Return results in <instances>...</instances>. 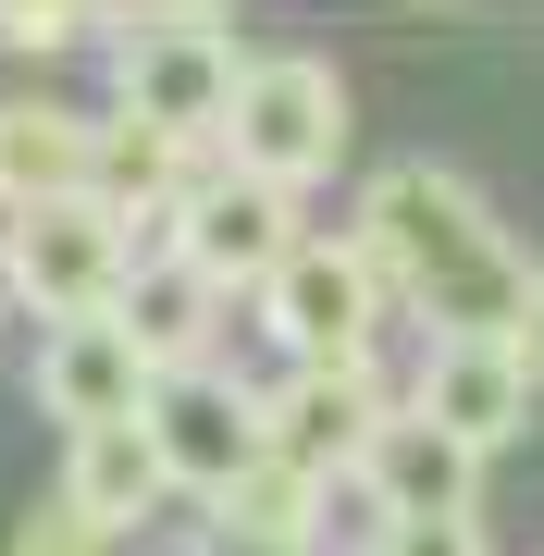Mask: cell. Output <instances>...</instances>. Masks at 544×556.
Instances as JSON below:
<instances>
[{"label":"cell","instance_id":"obj_1","mask_svg":"<svg viewBox=\"0 0 544 556\" xmlns=\"http://www.w3.org/2000/svg\"><path fill=\"white\" fill-rule=\"evenodd\" d=\"M346 236L371 248V273L396 285L445 346H507L520 309H532V285H544L532 260L507 248V223L483 211V186L445 174V161H396V174H371Z\"/></svg>","mask_w":544,"mask_h":556},{"label":"cell","instance_id":"obj_2","mask_svg":"<svg viewBox=\"0 0 544 556\" xmlns=\"http://www.w3.org/2000/svg\"><path fill=\"white\" fill-rule=\"evenodd\" d=\"M346 161V75L322 50H248V87L223 112V174H261L284 199H309Z\"/></svg>","mask_w":544,"mask_h":556},{"label":"cell","instance_id":"obj_3","mask_svg":"<svg viewBox=\"0 0 544 556\" xmlns=\"http://www.w3.org/2000/svg\"><path fill=\"white\" fill-rule=\"evenodd\" d=\"M112 75H124V100H112L124 124H162L186 149H223L248 50H236L223 13H137V25H112Z\"/></svg>","mask_w":544,"mask_h":556},{"label":"cell","instance_id":"obj_4","mask_svg":"<svg viewBox=\"0 0 544 556\" xmlns=\"http://www.w3.org/2000/svg\"><path fill=\"white\" fill-rule=\"evenodd\" d=\"M124 273H137V236H124L100 199H50V211L0 223V298L38 309L50 334H62V321H112L124 309Z\"/></svg>","mask_w":544,"mask_h":556},{"label":"cell","instance_id":"obj_5","mask_svg":"<svg viewBox=\"0 0 544 556\" xmlns=\"http://www.w3.org/2000/svg\"><path fill=\"white\" fill-rule=\"evenodd\" d=\"M383 298H396V285L371 273V248H359V236H309V248L261 285V321H273L284 371H334V358H371Z\"/></svg>","mask_w":544,"mask_h":556},{"label":"cell","instance_id":"obj_6","mask_svg":"<svg viewBox=\"0 0 544 556\" xmlns=\"http://www.w3.org/2000/svg\"><path fill=\"white\" fill-rule=\"evenodd\" d=\"M396 420H408V408L383 396L371 358H334V371H284V383H261V433H273L284 470H309V482H359L371 445L396 433Z\"/></svg>","mask_w":544,"mask_h":556},{"label":"cell","instance_id":"obj_7","mask_svg":"<svg viewBox=\"0 0 544 556\" xmlns=\"http://www.w3.org/2000/svg\"><path fill=\"white\" fill-rule=\"evenodd\" d=\"M162 248H174V260H199L223 298H261L284 260L309 248V223H298V199H284V186H261V174H223V161H211V174L186 186V211L162 223Z\"/></svg>","mask_w":544,"mask_h":556},{"label":"cell","instance_id":"obj_8","mask_svg":"<svg viewBox=\"0 0 544 556\" xmlns=\"http://www.w3.org/2000/svg\"><path fill=\"white\" fill-rule=\"evenodd\" d=\"M149 433H162L174 495H199V507H223V495H236V482L273 457V433H261V383H236V371H186V383H162V396H149Z\"/></svg>","mask_w":544,"mask_h":556},{"label":"cell","instance_id":"obj_9","mask_svg":"<svg viewBox=\"0 0 544 556\" xmlns=\"http://www.w3.org/2000/svg\"><path fill=\"white\" fill-rule=\"evenodd\" d=\"M162 396V371H149L137 346H124V321H62L38 346V408L62 433H112V420H149Z\"/></svg>","mask_w":544,"mask_h":556},{"label":"cell","instance_id":"obj_10","mask_svg":"<svg viewBox=\"0 0 544 556\" xmlns=\"http://www.w3.org/2000/svg\"><path fill=\"white\" fill-rule=\"evenodd\" d=\"M532 396H544V383L520 371V346H433V358H421V396H408V420H433V433H458L470 457H495V445H520Z\"/></svg>","mask_w":544,"mask_h":556},{"label":"cell","instance_id":"obj_11","mask_svg":"<svg viewBox=\"0 0 544 556\" xmlns=\"http://www.w3.org/2000/svg\"><path fill=\"white\" fill-rule=\"evenodd\" d=\"M124 346L149 358L162 383H186V371H211V334H223V285L199 273V260H174V248H137V273H124Z\"/></svg>","mask_w":544,"mask_h":556},{"label":"cell","instance_id":"obj_12","mask_svg":"<svg viewBox=\"0 0 544 556\" xmlns=\"http://www.w3.org/2000/svg\"><path fill=\"white\" fill-rule=\"evenodd\" d=\"M359 495L383 507V532H421V519H483V457L458 433H433V420H396V433L371 445Z\"/></svg>","mask_w":544,"mask_h":556},{"label":"cell","instance_id":"obj_13","mask_svg":"<svg viewBox=\"0 0 544 556\" xmlns=\"http://www.w3.org/2000/svg\"><path fill=\"white\" fill-rule=\"evenodd\" d=\"M87 174H100V124H87V112L0 100V223L50 211V199H87Z\"/></svg>","mask_w":544,"mask_h":556},{"label":"cell","instance_id":"obj_14","mask_svg":"<svg viewBox=\"0 0 544 556\" xmlns=\"http://www.w3.org/2000/svg\"><path fill=\"white\" fill-rule=\"evenodd\" d=\"M62 495H75V507H87V519H100V532L124 544V532L149 519V507L174 495V470H162V433H149V420L75 433V445H62Z\"/></svg>","mask_w":544,"mask_h":556},{"label":"cell","instance_id":"obj_15","mask_svg":"<svg viewBox=\"0 0 544 556\" xmlns=\"http://www.w3.org/2000/svg\"><path fill=\"white\" fill-rule=\"evenodd\" d=\"M199 174H211V161L186 149V137H162V124H124V112H112V124H100V174H87V199H100L124 236H137V223H174Z\"/></svg>","mask_w":544,"mask_h":556},{"label":"cell","instance_id":"obj_16","mask_svg":"<svg viewBox=\"0 0 544 556\" xmlns=\"http://www.w3.org/2000/svg\"><path fill=\"white\" fill-rule=\"evenodd\" d=\"M322 507H334V482L261 457V470L211 507V544H248V556H334V544H322Z\"/></svg>","mask_w":544,"mask_h":556},{"label":"cell","instance_id":"obj_17","mask_svg":"<svg viewBox=\"0 0 544 556\" xmlns=\"http://www.w3.org/2000/svg\"><path fill=\"white\" fill-rule=\"evenodd\" d=\"M13 556H124V544H112V532H100V519H87L75 495H38V507L13 519Z\"/></svg>","mask_w":544,"mask_h":556},{"label":"cell","instance_id":"obj_18","mask_svg":"<svg viewBox=\"0 0 544 556\" xmlns=\"http://www.w3.org/2000/svg\"><path fill=\"white\" fill-rule=\"evenodd\" d=\"M62 38H87V13H62V0H0V50H25V62H50Z\"/></svg>","mask_w":544,"mask_h":556},{"label":"cell","instance_id":"obj_19","mask_svg":"<svg viewBox=\"0 0 544 556\" xmlns=\"http://www.w3.org/2000/svg\"><path fill=\"white\" fill-rule=\"evenodd\" d=\"M371 556H483V519H421V532H383Z\"/></svg>","mask_w":544,"mask_h":556},{"label":"cell","instance_id":"obj_20","mask_svg":"<svg viewBox=\"0 0 544 556\" xmlns=\"http://www.w3.org/2000/svg\"><path fill=\"white\" fill-rule=\"evenodd\" d=\"M507 346H520V371L544 383V285H532V309H520V334H507Z\"/></svg>","mask_w":544,"mask_h":556}]
</instances>
